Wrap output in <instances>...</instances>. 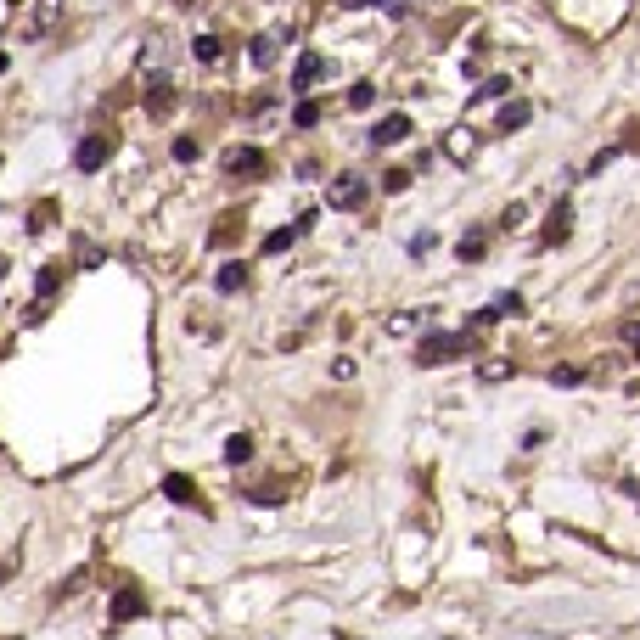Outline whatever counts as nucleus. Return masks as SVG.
I'll return each instance as SVG.
<instances>
[{
    "label": "nucleus",
    "mask_w": 640,
    "mask_h": 640,
    "mask_svg": "<svg viewBox=\"0 0 640 640\" xmlns=\"http://www.w3.org/2000/svg\"><path fill=\"white\" fill-rule=\"evenodd\" d=\"M141 101H147V113L152 118H168L175 113V74H168V62H163V34H152L147 40V90H141Z\"/></svg>",
    "instance_id": "f257e3e1"
},
{
    "label": "nucleus",
    "mask_w": 640,
    "mask_h": 640,
    "mask_svg": "<svg viewBox=\"0 0 640 640\" xmlns=\"http://www.w3.org/2000/svg\"><path fill=\"white\" fill-rule=\"evenodd\" d=\"M461 354H472V331H427L416 343V365H444Z\"/></svg>",
    "instance_id": "f03ea898"
},
{
    "label": "nucleus",
    "mask_w": 640,
    "mask_h": 640,
    "mask_svg": "<svg viewBox=\"0 0 640 640\" xmlns=\"http://www.w3.org/2000/svg\"><path fill=\"white\" fill-rule=\"evenodd\" d=\"M147 606H152V601H147L141 584H118V590H113V606H107V635L124 629V624H135V618L147 613Z\"/></svg>",
    "instance_id": "7ed1b4c3"
},
{
    "label": "nucleus",
    "mask_w": 640,
    "mask_h": 640,
    "mask_svg": "<svg viewBox=\"0 0 640 640\" xmlns=\"http://www.w3.org/2000/svg\"><path fill=\"white\" fill-rule=\"evenodd\" d=\"M219 168H225L230 180H264V175H269V157H264L259 147H230V152L219 157Z\"/></svg>",
    "instance_id": "20e7f679"
},
{
    "label": "nucleus",
    "mask_w": 640,
    "mask_h": 640,
    "mask_svg": "<svg viewBox=\"0 0 640 640\" xmlns=\"http://www.w3.org/2000/svg\"><path fill=\"white\" fill-rule=\"evenodd\" d=\"M107 157H113V135H101V129H90L85 141L74 147V168H79V175H96V168H107Z\"/></svg>",
    "instance_id": "39448f33"
},
{
    "label": "nucleus",
    "mask_w": 640,
    "mask_h": 640,
    "mask_svg": "<svg viewBox=\"0 0 640 640\" xmlns=\"http://www.w3.org/2000/svg\"><path fill=\"white\" fill-rule=\"evenodd\" d=\"M365 197H371V186L360 180V175H337L331 186H326V208H365Z\"/></svg>",
    "instance_id": "423d86ee"
},
{
    "label": "nucleus",
    "mask_w": 640,
    "mask_h": 640,
    "mask_svg": "<svg viewBox=\"0 0 640 640\" xmlns=\"http://www.w3.org/2000/svg\"><path fill=\"white\" fill-rule=\"evenodd\" d=\"M331 74V62L320 56V51H303L298 56V67H292V96H303V90H315L320 79Z\"/></svg>",
    "instance_id": "0eeeda50"
},
{
    "label": "nucleus",
    "mask_w": 640,
    "mask_h": 640,
    "mask_svg": "<svg viewBox=\"0 0 640 640\" xmlns=\"http://www.w3.org/2000/svg\"><path fill=\"white\" fill-rule=\"evenodd\" d=\"M62 276H67V264H40V281H34V310H28V320H46V303L56 298Z\"/></svg>",
    "instance_id": "6e6552de"
},
{
    "label": "nucleus",
    "mask_w": 640,
    "mask_h": 640,
    "mask_svg": "<svg viewBox=\"0 0 640 640\" xmlns=\"http://www.w3.org/2000/svg\"><path fill=\"white\" fill-rule=\"evenodd\" d=\"M163 494L175 500V505H186V512H208V500H202V489L186 478V472H168V478H163Z\"/></svg>",
    "instance_id": "1a4fd4ad"
},
{
    "label": "nucleus",
    "mask_w": 640,
    "mask_h": 640,
    "mask_svg": "<svg viewBox=\"0 0 640 640\" xmlns=\"http://www.w3.org/2000/svg\"><path fill=\"white\" fill-rule=\"evenodd\" d=\"M567 236H573V202L562 197L556 208L545 214V230H539V242H545V248H556V242H567Z\"/></svg>",
    "instance_id": "9d476101"
},
{
    "label": "nucleus",
    "mask_w": 640,
    "mask_h": 640,
    "mask_svg": "<svg viewBox=\"0 0 640 640\" xmlns=\"http://www.w3.org/2000/svg\"><path fill=\"white\" fill-rule=\"evenodd\" d=\"M404 135H411V118H404V113H388V118H377V129H371V147H399Z\"/></svg>",
    "instance_id": "9b49d317"
},
{
    "label": "nucleus",
    "mask_w": 640,
    "mask_h": 640,
    "mask_svg": "<svg viewBox=\"0 0 640 640\" xmlns=\"http://www.w3.org/2000/svg\"><path fill=\"white\" fill-rule=\"evenodd\" d=\"M281 40H292L287 28H269V34H259V40H253V67H276V56H281Z\"/></svg>",
    "instance_id": "f8f14e48"
},
{
    "label": "nucleus",
    "mask_w": 640,
    "mask_h": 640,
    "mask_svg": "<svg viewBox=\"0 0 640 640\" xmlns=\"http://www.w3.org/2000/svg\"><path fill=\"white\" fill-rule=\"evenodd\" d=\"M214 287L230 298V292H242L248 287V269H242V259H230V264H219V276H214Z\"/></svg>",
    "instance_id": "ddd939ff"
},
{
    "label": "nucleus",
    "mask_w": 640,
    "mask_h": 640,
    "mask_svg": "<svg viewBox=\"0 0 640 640\" xmlns=\"http://www.w3.org/2000/svg\"><path fill=\"white\" fill-rule=\"evenodd\" d=\"M219 455H225V466H242V461H253V432H230Z\"/></svg>",
    "instance_id": "4468645a"
},
{
    "label": "nucleus",
    "mask_w": 640,
    "mask_h": 640,
    "mask_svg": "<svg viewBox=\"0 0 640 640\" xmlns=\"http://www.w3.org/2000/svg\"><path fill=\"white\" fill-rule=\"evenodd\" d=\"M455 253H461V264H478V259L489 253V236H483V230H472V236H461V248H455Z\"/></svg>",
    "instance_id": "2eb2a0df"
},
{
    "label": "nucleus",
    "mask_w": 640,
    "mask_h": 640,
    "mask_svg": "<svg viewBox=\"0 0 640 640\" xmlns=\"http://www.w3.org/2000/svg\"><path fill=\"white\" fill-rule=\"evenodd\" d=\"M191 56H197L202 67H208V62H219V40H214V34H197V40H191Z\"/></svg>",
    "instance_id": "dca6fc26"
},
{
    "label": "nucleus",
    "mask_w": 640,
    "mask_h": 640,
    "mask_svg": "<svg viewBox=\"0 0 640 640\" xmlns=\"http://www.w3.org/2000/svg\"><path fill=\"white\" fill-rule=\"evenodd\" d=\"M528 124V101H512V107L500 113V135H512V129H523Z\"/></svg>",
    "instance_id": "f3484780"
},
{
    "label": "nucleus",
    "mask_w": 640,
    "mask_h": 640,
    "mask_svg": "<svg viewBox=\"0 0 640 640\" xmlns=\"http://www.w3.org/2000/svg\"><path fill=\"white\" fill-rule=\"evenodd\" d=\"M584 377H590L584 365H562V371H551V382H556V388H579Z\"/></svg>",
    "instance_id": "a211bd4d"
},
{
    "label": "nucleus",
    "mask_w": 640,
    "mask_h": 640,
    "mask_svg": "<svg viewBox=\"0 0 640 640\" xmlns=\"http://www.w3.org/2000/svg\"><path fill=\"white\" fill-rule=\"evenodd\" d=\"M292 124H298V129H315V124H320V107H315V101H298V107H292Z\"/></svg>",
    "instance_id": "6ab92c4d"
},
{
    "label": "nucleus",
    "mask_w": 640,
    "mask_h": 640,
    "mask_svg": "<svg viewBox=\"0 0 640 640\" xmlns=\"http://www.w3.org/2000/svg\"><path fill=\"white\" fill-rule=\"evenodd\" d=\"M371 101H377V85H371V79H360V85L349 90V107H360V113H365Z\"/></svg>",
    "instance_id": "aec40b11"
},
{
    "label": "nucleus",
    "mask_w": 640,
    "mask_h": 640,
    "mask_svg": "<svg viewBox=\"0 0 640 640\" xmlns=\"http://www.w3.org/2000/svg\"><path fill=\"white\" fill-rule=\"evenodd\" d=\"M168 152H175V163H197V141H191V135H175V147H168Z\"/></svg>",
    "instance_id": "412c9836"
},
{
    "label": "nucleus",
    "mask_w": 640,
    "mask_h": 640,
    "mask_svg": "<svg viewBox=\"0 0 640 640\" xmlns=\"http://www.w3.org/2000/svg\"><path fill=\"white\" fill-rule=\"evenodd\" d=\"M472 147H478V141H472V129H455V141H450V157H472Z\"/></svg>",
    "instance_id": "4be33fe9"
},
{
    "label": "nucleus",
    "mask_w": 640,
    "mask_h": 640,
    "mask_svg": "<svg viewBox=\"0 0 640 640\" xmlns=\"http://www.w3.org/2000/svg\"><path fill=\"white\" fill-rule=\"evenodd\" d=\"M248 500H259V505H281V500H287V494H281V489H276V483H259V489H253V494H248Z\"/></svg>",
    "instance_id": "5701e85b"
},
{
    "label": "nucleus",
    "mask_w": 640,
    "mask_h": 640,
    "mask_svg": "<svg viewBox=\"0 0 640 640\" xmlns=\"http://www.w3.org/2000/svg\"><path fill=\"white\" fill-rule=\"evenodd\" d=\"M404 186H411V168H388L382 175V191H404Z\"/></svg>",
    "instance_id": "b1692460"
},
{
    "label": "nucleus",
    "mask_w": 640,
    "mask_h": 640,
    "mask_svg": "<svg viewBox=\"0 0 640 640\" xmlns=\"http://www.w3.org/2000/svg\"><path fill=\"white\" fill-rule=\"evenodd\" d=\"M618 337H624V349H635V354H640V320H624V326H618Z\"/></svg>",
    "instance_id": "393cba45"
},
{
    "label": "nucleus",
    "mask_w": 640,
    "mask_h": 640,
    "mask_svg": "<svg viewBox=\"0 0 640 640\" xmlns=\"http://www.w3.org/2000/svg\"><path fill=\"white\" fill-rule=\"evenodd\" d=\"M478 377H483V382H505V377H512V365H500V360H494V365H478Z\"/></svg>",
    "instance_id": "a878e982"
},
{
    "label": "nucleus",
    "mask_w": 640,
    "mask_h": 640,
    "mask_svg": "<svg viewBox=\"0 0 640 640\" xmlns=\"http://www.w3.org/2000/svg\"><path fill=\"white\" fill-rule=\"evenodd\" d=\"M432 248H438V236H427V230H422V236H411V253H416V259H427Z\"/></svg>",
    "instance_id": "bb28decb"
},
{
    "label": "nucleus",
    "mask_w": 640,
    "mask_h": 640,
    "mask_svg": "<svg viewBox=\"0 0 640 640\" xmlns=\"http://www.w3.org/2000/svg\"><path fill=\"white\" fill-rule=\"evenodd\" d=\"M388 331H416V310H404V315H393V320H388Z\"/></svg>",
    "instance_id": "cd10ccee"
},
{
    "label": "nucleus",
    "mask_w": 640,
    "mask_h": 640,
    "mask_svg": "<svg viewBox=\"0 0 640 640\" xmlns=\"http://www.w3.org/2000/svg\"><path fill=\"white\" fill-rule=\"evenodd\" d=\"M505 90H512V85H505V79H489V85L478 90V101H494V96H505Z\"/></svg>",
    "instance_id": "c85d7f7f"
},
{
    "label": "nucleus",
    "mask_w": 640,
    "mask_h": 640,
    "mask_svg": "<svg viewBox=\"0 0 640 640\" xmlns=\"http://www.w3.org/2000/svg\"><path fill=\"white\" fill-rule=\"evenodd\" d=\"M230 236H236V219H219V230H214V248H225Z\"/></svg>",
    "instance_id": "c756f323"
},
{
    "label": "nucleus",
    "mask_w": 640,
    "mask_h": 640,
    "mask_svg": "<svg viewBox=\"0 0 640 640\" xmlns=\"http://www.w3.org/2000/svg\"><path fill=\"white\" fill-rule=\"evenodd\" d=\"M349 12H360V6H388V0H343Z\"/></svg>",
    "instance_id": "7c9ffc66"
},
{
    "label": "nucleus",
    "mask_w": 640,
    "mask_h": 640,
    "mask_svg": "<svg viewBox=\"0 0 640 640\" xmlns=\"http://www.w3.org/2000/svg\"><path fill=\"white\" fill-rule=\"evenodd\" d=\"M6 67H12V56H6V51H0V74H6Z\"/></svg>",
    "instance_id": "2f4dec72"
},
{
    "label": "nucleus",
    "mask_w": 640,
    "mask_h": 640,
    "mask_svg": "<svg viewBox=\"0 0 640 640\" xmlns=\"http://www.w3.org/2000/svg\"><path fill=\"white\" fill-rule=\"evenodd\" d=\"M629 135H635V141H629V147H640V124H635V129H629Z\"/></svg>",
    "instance_id": "473e14b6"
},
{
    "label": "nucleus",
    "mask_w": 640,
    "mask_h": 640,
    "mask_svg": "<svg viewBox=\"0 0 640 640\" xmlns=\"http://www.w3.org/2000/svg\"><path fill=\"white\" fill-rule=\"evenodd\" d=\"M629 494H635V500H640V489H635V483H629Z\"/></svg>",
    "instance_id": "72a5a7b5"
}]
</instances>
